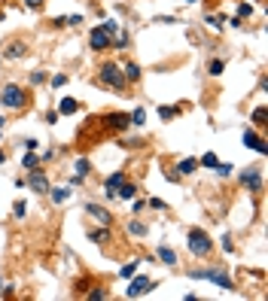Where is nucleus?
Masks as SVG:
<instances>
[{"label": "nucleus", "instance_id": "obj_1", "mask_svg": "<svg viewBox=\"0 0 268 301\" xmlns=\"http://www.w3.org/2000/svg\"><path fill=\"white\" fill-rule=\"evenodd\" d=\"M0 103H3L6 110H22L25 103H28L25 88H22V85H15V82H6V85H3V92H0Z\"/></svg>", "mask_w": 268, "mask_h": 301}, {"label": "nucleus", "instance_id": "obj_2", "mask_svg": "<svg viewBox=\"0 0 268 301\" xmlns=\"http://www.w3.org/2000/svg\"><path fill=\"white\" fill-rule=\"evenodd\" d=\"M98 76H101V82H104V85H110V88H116V92H122V88L128 85V79H125V73H122V67H119V64H113V61H107V64H101V70H98Z\"/></svg>", "mask_w": 268, "mask_h": 301}, {"label": "nucleus", "instance_id": "obj_3", "mask_svg": "<svg viewBox=\"0 0 268 301\" xmlns=\"http://www.w3.org/2000/svg\"><path fill=\"white\" fill-rule=\"evenodd\" d=\"M189 277H195V280H213L220 289H226V292H231L235 289V283H231V277L223 271V268H201V271H189Z\"/></svg>", "mask_w": 268, "mask_h": 301}, {"label": "nucleus", "instance_id": "obj_4", "mask_svg": "<svg viewBox=\"0 0 268 301\" xmlns=\"http://www.w3.org/2000/svg\"><path fill=\"white\" fill-rule=\"evenodd\" d=\"M186 243H189L192 256H210V250H213V240L207 237V232H201V228H192Z\"/></svg>", "mask_w": 268, "mask_h": 301}, {"label": "nucleus", "instance_id": "obj_5", "mask_svg": "<svg viewBox=\"0 0 268 301\" xmlns=\"http://www.w3.org/2000/svg\"><path fill=\"white\" fill-rule=\"evenodd\" d=\"M28 186L34 189V192H37V195H49V180H46V173L40 170V167H31L28 170Z\"/></svg>", "mask_w": 268, "mask_h": 301}, {"label": "nucleus", "instance_id": "obj_6", "mask_svg": "<svg viewBox=\"0 0 268 301\" xmlns=\"http://www.w3.org/2000/svg\"><path fill=\"white\" fill-rule=\"evenodd\" d=\"M241 183H244L250 192H259V189H262V167H259V165L247 167V170L241 173Z\"/></svg>", "mask_w": 268, "mask_h": 301}, {"label": "nucleus", "instance_id": "obj_7", "mask_svg": "<svg viewBox=\"0 0 268 301\" xmlns=\"http://www.w3.org/2000/svg\"><path fill=\"white\" fill-rule=\"evenodd\" d=\"M153 286H155V283H153L150 277H134V280H131V286L125 289V295H128V298H140V295H147Z\"/></svg>", "mask_w": 268, "mask_h": 301}, {"label": "nucleus", "instance_id": "obj_8", "mask_svg": "<svg viewBox=\"0 0 268 301\" xmlns=\"http://www.w3.org/2000/svg\"><path fill=\"white\" fill-rule=\"evenodd\" d=\"M110 40H113V37H110V33H107L104 28H95L92 33H88V46H92L95 52H101V49H110Z\"/></svg>", "mask_w": 268, "mask_h": 301}, {"label": "nucleus", "instance_id": "obj_9", "mask_svg": "<svg viewBox=\"0 0 268 301\" xmlns=\"http://www.w3.org/2000/svg\"><path fill=\"white\" fill-rule=\"evenodd\" d=\"M241 140H244V146H247V149H253V152H259V155H265V152H268L265 137H259L256 131H244V137H241Z\"/></svg>", "mask_w": 268, "mask_h": 301}, {"label": "nucleus", "instance_id": "obj_10", "mask_svg": "<svg viewBox=\"0 0 268 301\" xmlns=\"http://www.w3.org/2000/svg\"><path fill=\"white\" fill-rule=\"evenodd\" d=\"M107 125L116 128V131H128V128H131V116H125V113H110V116H107Z\"/></svg>", "mask_w": 268, "mask_h": 301}, {"label": "nucleus", "instance_id": "obj_11", "mask_svg": "<svg viewBox=\"0 0 268 301\" xmlns=\"http://www.w3.org/2000/svg\"><path fill=\"white\" fill-rule=\"evenodd\" d=\"M125 180V173L122 170H116V173H110V176H107V183H104V195H107V198H116V186Z\"/></svg>", "mask_w": 268, "mask_h": 301}, {"label": "nucleus", "instance_id": "obj_12", "mask_svg": "<svg viewBox=\"0 0 268 301\" xmlns=\"http://www.w3.org/2000/svg\"><path fill=\"white\" fill-rule=\"evenodd\" d=\"M3 55H6V58H25V55H28V46H25L22 40H12V43L3 49Z\"/></svg>", "mask_w": 268, "mask_h": 301}, {"label": "nucleus", "instance_id": "obj_13", "mask_svg": "<svg viewBox=\"0 0 268 301\" xmlns=\"http://www.w3.org/2000/svg\"><path fill=\"white\" fill-rule=\"evenodd\" d=\"M134 195H137V186L128 183V180H122V183L116 186V198H122V201H131Z\"/></svg>", "mask_w": 268, "mask_h": 301}, {"label": "nucleus", "instance_id": "obj_14", "mask_svg": "<svg viewBox=\"0 0 268 301\" xmlns=\"http://www.w3.org/2000/svg\"><path fill=\"white\" fill-rule=\"evenodd\" d=\"M85 210L92 213L101 225H110V210H104V207H98V204H85Z\"/></svg>", "mask_w": 268, "mask_h": 301}, {"label": "nucleus", "instance_id": "obj_15", "mask_svg": "<svg viewBox=\"0 0 268 301\" xmlns=\"http://www.w3.org/2000/svg\"><path fill=\"white\" fill-rule=\"evenodd\" d=\"M158 259H162V265H171V268H174V265H177V253L171 250V246H158Z\"/></svg>", "mask_w": 268, "mask_h": 301}, {"label": "nucleus", "instance_id": "obj_16", "mask_svg": "<svg viewBox=\"0 0 268 301\" xmlns=\"http://www.w3.org/2000/svg\"><path fill=\"white\" fill-rule=\"evenodd\" d=\"M122 73H125V79H128V82H137V79H140V67H137L134 61H128V64L122 67Z\"/></svg>", "mask_w": 268, "mask_h": 301}, {"label": "nucleus", "instance_id": "obj_17", "mask_svg": "<svg viewBox=\"0 0 268 301\" xmlns=\"http://www.w3.org/2000/svg\"><path fill=\"white\" fill-rule=\"evenodd\" d=\"M195 167H198V158H183V162L177 165V173H183V176H186V173H192Z\"/></svg>", "mask_w": 268, "mask_h": 301}, {"label": "nucleus", "instance_id": "obj_18", "mask_svg": "<svg viewBox=\"0 0 268 301\" xmlns=\"http://www.w3.org/2000/svg\"><path fill=\"white\" fill-rule=\"evenodd\" d=\"M88 240H95V243H107L110 240V228H98V232H88Z\"/></svg>", "mask_w": 268, "mask_h": 301}, {"label": "nucleus", "instance_id": "obj_19", "mask_svg": "<svg viewBox=\"0 0 268 301\" xmlns=\"http://www.w3.org/2000/svg\"><path fill=\"white\" fill-rule=\"evenodd\" d=\"M128 43H131L128 31H119V33H116V40H110V46H113V49H128Z\"/></svg>", "mask_w": 268, "mask_h": 301}, {"label": "nucleus", "instance_id": "obj_20", "mask_svg": "<svg viewBox=\"0 0 268 301\" xmlns=\"http://www.w3.org/2000/svg\"><path fill=\"white\" fill-rule=\"evenodd\" d=\"M88 170H92V162H88V158H77V165H74V176H85Z\"/></svg>", "mask_w": 268, "mask_h": 301}, {"label": "nucleus", "instance_id": "obj_21", "mask_svg": "<svg viewBox=\"0 0 268 301\" xmlns=\"http://www.w3.org/2000/svg\"><path fill=\"white\" fill-rule=\"evenodd\" d=\"M70 113H77V100L74 98H64L61 107H58V116H70Z\"/></svg>", "mask_w": 268, "mask_h": 301}, {"label": "nucleus", "instance_id": "obj_22", "mask_svg": "<svg viewBox=\"0 0 268 301\" xmlns=\"http://www.w3.org/2000/svg\"><path fill=\"white\" fill-rule=\"evenodd\" d=\"M52 192V201H55V204H64L67 198H70V189L67 186H61V189H49Z\"/></svg>", "mask_w": 268, "mask_h": 301}, {"label": "nucleus", "instance_id": "obj_23", "mask_svg": "<svg viewBox=\"0 0 268 301\" xmlns=\"http://www.w3.org/2000/svg\"><path fill=\"white\" fill-rule=\"evenodd\" d=\"M223 70H226V61H220V58H213V61L207 64V73H210V76H223Z\"/></svg>", "mask_w": 268, "mask_h": 301}, {"label": "nucleus", "instance_id": "obj_24", "mask_svg": "<svg viewBox=\"0 0 268 301\" xmlns=\"http://www.w3.org/2000/svg\"><path fill=\"white\" fill-rule=\"evenodd\" d=\"M137 265H140V262H131V265H122V268H119V277H122V280H131V277L137 274Z\"/></svg>", "mask_w": 268, "mask_h": 301}, {"label": "nucleus", "instance_id": "obj_25", "mask_svg": "<svg viewBox=\"0 0 268 301\" xmlns=\"http://www.w3.org/2000/svg\"><path fill=\"white\" fill-rule=\"evenodd\" d=\"M128 232H131V234H134V237H144V234H147V232H150V228H147V225H144V222H137V219H134V222H128Z\"/></svg>", "mask_w": 268, "mask_h": 301}, {"label": "nucleus", "instance_id": "obj_26", "mask_svg": "<svg viewBox=\"0 0 268 301\" xmlns=\"http://www.w3.org/2000/svg\"><path fill=\"white\" fill-rule=\"evenodd\" d=\"M144 122H147V110H144V107H137V110L131 113V125H144Z\"/></svg>", "mask_w": 268, "mask_h": 301}, {"label": "nucleus", "instance_id": "obj_27", "mask_svg": "<svg viewBox=\"0 0 268 301\" xmlns=\"http://www.w3.org/2000/svg\"><path fill=\"white\" fill-rule=\"evenodd\" d=\"M37 165H40V158L34 155V152H28V155L22 158V167H25V170H31V167H37Z\"/></svg>", "mask_w": 268, "mask_h": 301}, {"label": "nucleus", "instance_id": "obj_28", "mask_svg": "<svg viewBox=\"0 0 268 301\" xmlns=\"http://www.w3.org/2000/svg\"><path fill=\"white\" fill-rule=\"evenodd\" d=\"M217 162H220V158L213 155V152H207V155H201V162H198V165H201V167H210V170H213V167H217Z\"/></svg>", "mask_w": 268, "mask_h": 301}, {"label": "nucleus", "instance_id": "obj_29", "mask_svg": "<svg viewBox=\"0 0 268 301\" xmlns=\"http://www.w3.org/2000/svg\"><path fill=\"white\" fill-rule=\"evenodd\" d=\"M177 113H180V110H177V107H158V116H162L165 122H168V119H174Z\"/></svg>", "mask_w": 268, "mask_h": 301}, {"label": "nucleus", "instance_id": "obj_30", "mask_svg": "<svg viewBox=\"0 0 268 301\" xmlns=\"http://www.w3.org/2000/svg\"><path fill=\"white\" fill-rule=\"evenodd\" d=\"M231 167H235V165H229V162H217V167H213V170H217L220 176H229V173H231Z\"/></svg>", "mask_w": 268, "mask_h": 301}, {"label": "nucleus", "instance_id": "obj_31", "mask_svg": "<svg viewBox=\"0 0 268 301\" xmlns=\"http://www.w3.org/2000/svg\"><path fill=\"white\" fill-rule=\"evenodd\" d=\"M101 28H104V31H107V33H110V37H113V33L119 31V22H116V19H107V22H104Z\"/></svg>", "mask_w": 268, "mask_h": 301}, {"label": "nucleus", "instance_id": "obj_32", "mask_svg": "<svg viewBox=\"0 0 268 301\" xmlns=\"http://www.w3.org/2000/svg\"><path fill=\"white\" fill-rule=\"evenodd\" d=\"M12 213L19 216V219H25V213H28V207H25V201H15V204H12Z\"/></svg>", "mask_w": 268, "mask_h": 301}, {"label": "nucleus", "instance_id": "obj_33", "mask_svg": "<svg viewBox=\"0 0 268 301\" xmlns=\"http://www.w3.org/2000/svg\"><path fill=\"white\" fill-rule=\"evenodd\" d=\"M253 125H265V107H256L253 110Z\"/></svg>", "mask_w": 268, "mask_h": 301}, {"label": "nucleus", "instance_id": "obj_34", "mask_svg": "<svg viewBox=\"0 0 268 301\" xmlns=\"http://www.w3.org/2000/svg\"><path fill=\"white\" fill-rule=\"evenodd\" d=\"M37 146H40V140H34V137L22 140V149H25V152H34V149H37Z\"/></svg>", "mask_w": 268, "mask_h": 301}, {"label": "nucleus", "instance_id": "obj_35", "mask_svg": "<svg viewBox=\"0 0 268 301\" xmlns=\"http://www.w3.org/2000/svg\"><path fill=\"white\" fill-rule=\"evenodd\" d=\"M64 25H70V28H79V25H82V15H79V12H77V15H67V22H64Z\"/></svg>", "mask_w": 268, "mask_h": 301}, {"label": "nucleus", "instance_id": "obj_36", "mask_svg": "<svg viewBox=\"0 0 268 301\" xmlns=\"http://www.w3.org/2000/svg\"><path fill=\"white\" fill-rule=\"evenodd\" d=\"M31 82H34V85L46 82V73H43V70H34V73H31Z\"/></svg>", "mask_w": 268, "mask_h": 301}, {"label": "nucleus", "instance_id": "obj_37", "mask_svg": "<svg viewBox=\"0 0 268 301\" xmlns=\"http://www.w3.org/2000/svg\"><path fill=\"white\" fill-rule=\"evenodd\" d=\"M153 22H158V25H174L177 19H174V15H155V19Z\"/></svg>", "mask_w": 268, "mask_h": 301}, {"label": "nucleus", "instance_id": "obj_38", "mask_svg": "<svg viewBox=\"0 0 268 301\" xmlns=\"http://www.w3.org/2000/svg\"><path fill=\"white\" fill-rule=\"evenodd\" d=\"M250 12H253V6H250V3H241V6H238V19H244V15H250Z\"/></svg>", "mask_w": 268, "mask_h": 301}, {"label": "nucleus", "instance_id": "obj_39", "mask_svg": "<svg viewBox=\"0 0 268 301\" xmlns=\"http://www.w3.org/2000/svg\"><path fill=\"white\" fill-rule=\"evenodd\" d=\"M207 22H210V28H217V31L223 28V19H220V15H207Z\"/></svg>", "mask_w": 268, "mask_h": 301}, {"label": "nucleus", "instance_id": "obj_40", "mask_svg": "<svg viewBox=\"0 0 268 301\" xmlns=\"http://www.w3.org/2000/svg\"><path fill=\"white\" fill-rule=\"evenodd\" d=\"M64 82H67V76H64V73H58V76H52V85H55V88H61Z\"/></svg>", "mask_w": 268, "mask_h": 301}, {"label": "nucleus", "instance_id": "obj_41", "mask_svg": "<svg viewBox=\"0 0 268 301\" xmlns=\"http://www.w3.org/2000/svg\"><path fill=\"white\" fill-rule=\"evenodd\" d=\"M25 6H28V9H40L43 0H25Z\"/></svg>", "mask_w": 268, "mask_h": 301}, {"label": "nucleus", "instance_id": "obj_42", "mask_svg": "<svg viewBox=\"0 0 268 301\" xmlns=\"http://www.w3.org/2000/svg\"><path fill=\"white\" fill-rule=\"evenodd\" d=\"M46 122H49V125H55V122H58V113L49 110V113H46Z\"/></svg>", "mask_w": 268, "mask_h": 301}, {"label": "nucleus", "instance_id": "obj_43", "mask_svg": "<svg viewBox=\"0 0 268 301\" xmlns=\"http://www.w3.org/2000/svg\"><path fill=\"white\" fill-rule=\"evenodd\" d=\"M52 158H55V149H46V152L40 155V162H52Z\"/></svg>", "mask_w": 268, "mask_h": 301}, {"label": "nucleus", "instance_id": "obj_44", "mask_svg": "<svg viewBox=\"0 0 268 301\" xmlns=\"http://www.w3.org/2000/svg\"><path fill=\"white\" fill-rule=\"evenodd\" d=\"M64 22H67V15H55V19H52V25H55V28H64Z\"/></svg>", "mask_w": 268, "mask_h": 301}, {"label": "nucleus", "instance_id": "obj_45", "mask_svg": "<svg viewBox=\"0 0 268 301\" xmlns=\"http://www.w3.org/2000/svg\"><path fill=\"white\" fill-rule=\"evenodd\" d=\"M88 298H92V301H98V298H107V292H104V289H95V292L88 295Z\"/></svg>", "mask_w": 268, "mask_h": 301}, {"label": "nucleus", "instance_id": "obj_46", "mask_svg": "<svg viewBox=\"0 0 268 301\" xmlns=\"http://www.w3.org/2000/svg\"><path fill=\"white\" fill-rule=\"evenodd\" d=\"M6 292H9V283H6L3 277H0V295H6Z\"/></svg>", "mask_w": 268, "mask_h": 301}, {"label": "nucleus", "instance_id": "obj_47", "mask_svg": "<svg viewBox=\"0 0 268 301\" xmlns=\"http://www.w3.org/2000/svg\"><path fill=\"white\" fill-rule=\"evenodd\" d=\"M150 207H155V210H165V201H158V198H153V201H150Z\"/></svg>", "mask_w": 268, "mask_h": 301}, {"label": "nucleus", "instance_id": "obj_48", "mask_svg": "<svg viewBox=\"0 0 268 301\" xmlns=\"http://www.w3.org/2000/svg\"><path fill=\"white\" fill-rule=\"evenodd\" d=\"M223 250H229V253H231V237H229V234H223Z\"/></svg>", "mask_w": 268, "mask_h": 301}, {"label": "nucleus", "instance_id": "obj_49", "mask_svg": "<svg viewBox=\"0 0 268 301\" xmlns=\"http://www.w3.org/2000/svg\"><path fill=\"white\" fill-rule=\"evenodd\" d=\"M3 162H6V152H3V149H0V165H3Z\"/></svg>", "mask_w": 268, "mask_h": 301}, {"label": "nucleus", "instance_id": "obj_50", "mask_svg": "<svg viewBox=\"0 0 268 301\" xmlns=\"http://www.w3.org/2000/svg\"><path fill=\"white\" fill-rule=\"evenodd\" d=\"M186 3H198V0H186Z\"/></svg>", "mask_w": 268, "mask_h": 301}]
</instances>
